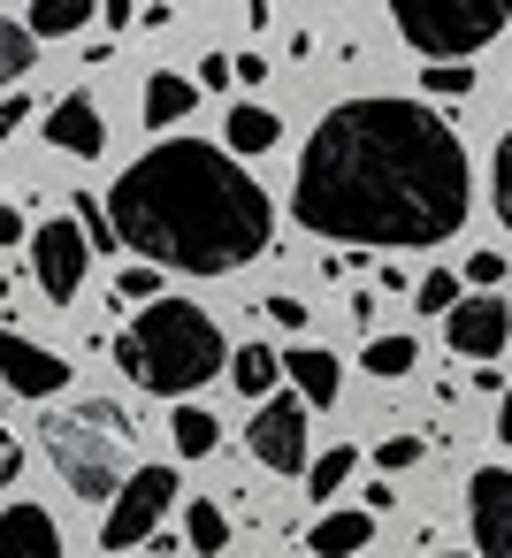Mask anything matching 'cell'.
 <instances>
[{
  "label": "cell",
  "mask_w": 512,
  "mask_h": 558,
  "mask_svg": "<svg viewBox=\"0 0 512 558\" xmlns=\"http://www.w3.org/2000/svg\"><path fill=\"white\" fill-rule=\"evenodd\" d=\"M352 466H359V451H352V444H329L321 459H306V489L321 497V512H329V497L352 482Z\"/></svg>",
  "instance_id": "cell-22"
},
{
  "label": "cell",
  "mask_w": 512,
  "mask_h": 558,
  "mask_svg": "<svg viewBox=\"0 0 512 558\" xmlns=\"http://www.w3.org/2000/svg\"><path fill=\"white\" fill-rule=\"evenodd\" d=\"M115 299H123V306H138V299H146V306H161V268L131 260V268L115 276Z\"/></svg>",
  "instance_id": "cell-29"
},
{
  "label": "cell",
  "mask_w": 512,
  "mask_h": 558,
  "mask_svg": "<svg viewBox=\"0 0 512 558\" xmlns=\"http://www.w3.org/2000/svg\"><path fill=\"white\" fill-rule=\"evenodd\" d=\"M260 314H268L276 329H306V299H298V291H268V299H260Z\"/></svg>",
  "instance_id": "cell-31"
},
{
  "label": "cell",
  "mask_w": 512,
  "mask_h": 558,
  "mask_svg": "<svg viewBox=\"0 0 512 558\" xmlns=\"http://www.w3.org/2000/svg\"><path fill=\"white\" fill-rule=\"evenodd\" d=\"M0 245H24V215L16 207H0Z\"/></svg>",
  "instance_id": "cell-38"
},
{
  "label": "cell",
  "mask_w": 512,
  "mask_h": 558,
  "mask_svg": "<svg viewBox=\"0 0 512 558\" xmlns=\"http://www.w3.org/2000/svg\"><path fill=\"white\" fill-rule=\"evenodd\" d=\"M24 123H32V93H9V100H0V146H9Z\"/></svg>",
  "instance_id": "cell-32"
},
{
  "label": "cell",
  "mask_w": 512,
  "mask_h": 558,
  "mask_svg": "<svg viewBox=\"0 0 512 558\" xmlns=\"http://www.w3.org/2000/svg\"><path fill=\"white\" fill-rule=\"evenodd\" d=\"M413 306H420V314H436V322H443V314H451V306H459V276H451V268H428V276H420V283H413Z\"/></svg>",
  "instance_id": "cell-26"
},
{
  "label": "cell",
  "mask_w": 512,
  "mask_h": 558,
  "mask_svg": "<svg viewBox=\"0 0 512 558\" xmlns=\"http://www.w3.org/2000/svg\"><path fill=\"white\" fill-rule=\"evenodd\" d=\"M85 268H93V245H85V230H77L70 215L32 230V276H39V291H47L54 306H70V299L85 291Z\"/></svg>",
  "instance_id": "cell-7"
},
{
  "label": "cell",
  "mask_w": 512,
  "mask_h": 558,
  "mask_svg": "<svg viewBox=\"0 0 512 558\" xmlns=\"http://www.w3.org/2000/svg\"><path fill=\"white\" fill-rule=\"evenodd\" d=\"M199 85H207V93H222V85H237V70H230V54H207V62H199Z\"/></svg>",
  "instance_id": "cell-35"
},
{
  "label": "cell",
  "mask_w": 512,
  "mask_h": 558,
  "mask_svg": "<svg viewBox=\"0 0 512 558\" xmlns=\"http://www.w3.org/2000/svg\"><path fill=\"white\" fill-rule=\"evenodd\" d=\"M0 558H62V527L47 505H0Z\"/></svg>",
  "instance_id": "cell-13"
},
{
  "label": "cell",
  "mask_w": 512,
  "mask_h": 558,
  "mask_svg": "<svg viewBox=\"0 0 512 558\" xmlns=\"http://www.w3.org/2000/svg\"><path fill=\"white\" fill-rule=\"evenodd\" d=\"M184 543H192V550H207V558H215V550H230V512H222L215 497H199V505L184 512Z\"/></svg>",
  "instance_id": "cell-24"
},
{
  "label": "cell",
  "mask_w": 512,
  "mask_h": 558,
  "mask_svg": "<svg viewBox=\"0 0 512 558\" xmlns=\"http://www.w3.org/2000/svg\"><path fill=\"white\" fill-rule=\"evenodd\" d=\"M32 62H39V39H32L16 16H0V100H9V93H24Z\"/></svg>",
  "instance_id": "cell-19"
},
{
  "label": "cell",
  "mask_w": 512,
  "mask_h": 558,
  "mask_svg": "<svg viewBox=\"0 0 512 558\" xmlns=\"http://www.w3.org/2000/svg\"><path fill=\"white\" fill-rule=\"evenodd\" d=\"M47 459L62 466V482L85 497V505H115L123 482L138 474V428H131V405L115 398H77V405H54L47 413Z\"/></svg>",
  "instance_id": "cell-4"
},
{
  "label": "cell",
  "mask_w": 512,
  "mask_h": 558,
  "mask_svg": "<svg viewBox=\"0 0 512 558\" xmlns=\"http://www.w3.org/2000/svg\"><path fill=\"white\" fill-rule=\"evenodd\" d=\"M466 527H474V558H512V466H474Z\"/></svg>",
  "instance_id": "cell-9"
},
{
  "label": "cell",
  "mask_w": 512,
  "mask_h": 558,
  "mask_svg": "<svg viewBox=\"0 0 512 558\" xmlns=\"http://www.w3.org/2000/svg\"><path fill=\"white\" fill-rule=\"evenodd\" d=\"M16 474H24V444H16L9 428H0V489H9Z\"/></svg>",
  "instance_id": "cell-34"
},
{
  "label": "cell",
  "mask_w": 512,
  "mask_h": 558,
  "mask_svg": "<svg viewBox=\"0 0 512 558\" xmlns=\"http://www.w3.org/2000/svg\"><path fill=\"white\" fill-rule=\"evenodd\" d=\"M245 451L268 466V474H306V405L291 390H276L253 421H245Z\"/></svg>",
  "instance_id": "cell-8"
},
{
  "label": "cell",
  "mask_w": 512,
  "mask_h": 558,
  "mask_svg": "<svg viewBox=\"0 0 512 558\" xmlns=\"http://www.w3.org/2000/svg\"><path fill=\"white\" fill-rule=\"evenodd\" d=\"M276 138H283V116L260 108V100H237L230 123H222V154H230V161H245V154H276Z\"/></svg>",
  "instance_id": "cell-15"
},
{
  "label": "cell",
  "mask_w": 512,
  "mask_h": 558,
  "mask_svg": "<svg viewBox=\"0 0 512 558\" xmlns=\"http://www.w3.org/2000/svg\"><path fill=\"white\" fill-rule=\"evenodd\" d=\"M230 383H237L253 405H268L276 383H283V352H268V344H237V352H230Z\"/></svg>",
  "instance_id": "cell-17"
},
{
  "label": "cell",
  "mask_w": 512,
  "mask_h": 558,
  "mask_svg": "<svg viewBox=\"0 0 512 558\" xmlns=\"http://www.w3.org/2000/svg\"><path fill=\"white\" fill-rule=\"evenodd\" d=\"M70 222L85 230V245H93V253H108V245H115V222H108V199H85V192H77V215H70Z\"/></svg>",
  "instance_id": "cell-28"
},
{
  "label": "cell",
  "mask_w": 512,
  "mask_h": 558,
  "mask_svg": "<svg viewBox=\"0 0 512 558\" xmlns=\"http://www.w3.org/2000/svg\"><path fill=\"white\" fill-rule=\"evenodd\" d=\"M47 146H54V154H77V161H100V154H108V116H100V100H93L85 85L47 108Z\"/></svg>",
  "instance_id": "cell-12"
},
{
  "label": "cell",
  "mask_w": 512,
  "mask_h": 558,
  "mask_svg": "<svg viewBox=\"0 0 512 558\" xmlns=\"http://www.w3.org/2000/svg\"><path fill=\"white\" fill-rule=\"evenodd\" d=\"M428 558H474V550H428Z\"/></svg>",
  "instance_id": "cell-40"
},
{
  "label": "cell",
  "mask_w": 512,
  "mask_h": 558,
  "mask_svg": "<svg viewBox=\"0 0 512 558\" xmlns=\"http://www.w3.org/2000/svg\"><path fill=\"white\" fill-rule=\"evenodd\" d=\"M497 436L512 444V383H504V398H497Z\"/></svg>",
  "instance_id": "cell-39"
},
{
  "label": "cell",
  "mask_w": 512,
  "mask_h": 558,
  "mask_svg": "<svg viewBox=\"0 0 512 558\" xmlns=\"http://www.w3.org/2000/svg\"><path fill=\"white\" fill-rule=\"evenodd\" d=\"M169 436H176V459H207V451L222 444V421H215L207 405H176V413H169Z\"/></svg>",
  "instance_id": "cell-21"
},
{
  "label": "cell",
  "mask_w": 512,
  "mask_h": 558,
  "mask_svg": "<svg viewBox=\"0 0 512 558\" xmlns=\"http://www.w3.org/2000/svg\"><path fill=\"white\" fill-rule=\"evenodd\" d=\"M0 390L9 398H62L70 390V360L16 337V329H0Z\"/></svg>",
  "instance_id": "cell-10"
},
{
  "label": "cell",
  "mask_w": 512,
  "mask_h": 558,
  "mask_svg": "<svg viewBox=\"0 0 512 558\" xmlns=\"http://www.w3.org/2000/svg\"><path fill=\"white\" fill-rule=\"evenodd\" d=\"M504 337H512V306H504L497 291H474V299H459V306L443 314V344L466 352V360H497Z\"/></svg>",
  "instance_id": "cell-11"
},
{
  "label": "cell",
  "mask_w": 512,
  "mask_h": 558,
  "mask_svg": "<svg viewBox=\"0 0 512 558\" xmlns=\"http://www.w3.org/2000/svg\"><path fill=\"white\" fill-rule=\"evenodd\" d=\"M489 207H497V222L512 230V131H504L497 154H489Z\"/></svg>",
  "instance_id": "cell-27"
},
{
  "label": "cell",
  "mask_w": 512,
  "mask_h": 558,
  "mask_svg": "<svg viewBox=\"0 0 512 558\" xmlns=\"http://www.w3.org/2000/svg\"><path fill=\"white\" fill-rule=\"evenodd\" d=\"M413 360H420V344H413V337L398 329V337H367V360H359V367H367L375 383H398V375H405Z\"/></svg>",
  "instance_id": "cell-23"
},
{
  "label": "cell",
  "mask_w": 512,
  "mask_h": 558,
  "mask_svg": "<svg viewBox=\"0 0 512 558\" xmlns=\"http://www.w3.org/2000/svg\"><path fill=\"white\" fill-rule=\"evenodd\" d=\"M115 367L146 390V398H176L192 405V390H207L215 375H230V337L215 329L207 306L192 299H161V306H138L123 329H115Z\"/></svg>",
  "instance_id": "cell-3"
},
{
  "label": "cell",
  "mask_w": 512,
  "mask_h": 558,
  "mask_svg": "<svg viewBox=\"0 0 512 558\" xmlns=\"http://www.w3.org/2000/svg\"><path fill=\"white\" fill-rule=\"evenodd\" d=\"M100 16V0H32L24 9V32L32 39H70V32H85Z\"/></svg>",
  "instance_id": "cell-18"
},
{
  "label": "cell",
  "mask_w": 512,
  "mask_h": 558,
  "mask_svg": "<svg viewBox=\"0 0 512 558\" xmlns=\"http://www.w3.org/2000/svg\"><path fill=\"white\" fill-rule=\"evenodd\" d=\"M367 535H375V512H321L314 527H306V550L314 558H352V550H367Z\"/></svg>",
  "instance_id": "cell-16"
},
{
  "label": "cell",
  "mask_w": 512,
  "mask_h": 558,
  "mask_svg": "<svg viewBox=\"0 0 512 558\" xmlns=\"http://www.w3.org/2000/svg\"><path fill=\"white\" fill-rule=\"evenodd\" d=\"M466 283L497 291V283H504V253H474V260H466Z\"/></svg>",
  "instance_id": "cell-33"
},
{
  "label": "cell",
  "mask_w": 512,
  "mask_h": 558,
  "mask_svg": "<svg viewBox=\"0 0 512 558\" xmlns=\"http://www.w3.org/2000/svg\"><path fill=\"white\" fill-rule=\"evenodd\" d=\"M420 93H428V100H466V93H474V70H466V62H428V70H420Z\"/></svg>",
  "instance_id": "cell-25"
},
{
  "label": "cell",
  "mask_w": 512,
  "mask_h": 558,
  "mask_svg": "<svg viewBox=\"0 0 512 558\" xmlns=\"http://www.w3.org/2000/svg\"><path fill=\"white\" fill-rule=\"evenodd\" d=\"M413 459H420V436H382V444H375V466H382V482H390V474H405Z\"/></svg>",
  "instance_id": "cell-30"
},
{
  "label": "cell",
  "mask_w": 512,
  "mask_h": 558,
  "mask_svg": "<svg viewBox=\"0 0 512 558\" xmlns=\"http://www.w3.org/2000/svg\"><path fill=\"white\" fill-rule=\"evenodd\" d=\"M283 375H291V398H298L306 413L337 405V390H344V367H337V352H321V344H291V352H283Z\"/></svg>",
  "instance_id": "cell-14"
},
{
  "label": "cell",
  "mask_w": 512,
  "mask_h": 558,
  "mask_svg": "<svg viewBox=\"0 0 512 558\" xmlns=\"http://www.w3.org/2000/svg\"><path fill=\"white\" fill-rule=\"evenodd\" d=\"M466 207V146L428 100H337L298 146L291 215L329 245H443Z\"/></svg>",
  "instance_id": "cell-1"
},
{
  "label": "cell",
  "mask_w": 512,
  "mask_h": 558,
  "mask_svg": "<svg viewBox=\"0 0 512 558\" xmlns=\"http://www.w3.org/2000/svg\"><path fill=\"white\" fill-rule=\"evenodd\" d=\"M115 245H131L146 268L176 276H237L245 260L276 253V207L207 138H161L108 184Z\"/></svg>",
  "instance_id": "cell-2"
},
{
  "label": "cell",
  "mask_w": 512,
  "mask_h": 558,
  "mask_svg": "<svg viewBox=\"0 0 512 558\" xmlns=\"http://www.w3.org/2000/svg\"><path fill=\"white\" fill-rule=\"evenodd\" d=\"M100 24H108V32H131L138 9H131V0H100Z\"/></svg>",
  "instance_id": "cell-37"
},
{
  "label": "cell",
  "mask_w": 512,
  "mask_h": 558,
  "mask_svg": "<svg viewBox=\"0 0 512 558\" xmlns=\"http://www.w3.org/2000/svg\"><path fill=\"white\" fill-rule=\"evenodd\" d=\"M169 505H176V466H138V474L123 482V497L108 505V520H100V550H138V543H154V527L169 520Z\"/></svg>",
  "instance_id": "cell-6"
},
{
  "label": "cell",
  "mask_w": 512,
  "mask_h": 558,
  "mask_svg": "<svg viewBox=\"0 0 512 558\" xmlns=\"http://www.w3.org/2000/svg\"><path fill=\"white\" fill-rule=\"evenodd\" d=\"M230 70H237V85H268V54H230Z\"/></svg>",
  "instance_id": "cell-36"
},
{
  "label": "cell",
  "mask_w": 512,
  "mask_h": 558,
  "mask_svg": "<svg viewBox=\"0 0 512 558\" xmlns=\"http://www.w3.org/2000/svg\"><path fill=\"white\" fill-rule=\"evenodd\" d=\"M138 108H146V123H184V116L199 108V85L161 70V77H146V100H138Z\"/></svg>",
  "instance_id": "cell-20"
},
{
  "label": "cell",
  "mask_w": 512,
  "mask_h": 558,
  "mask_svg": "<svg viewBox=\"0 0 512 558\" xmlns=\"http://www.w3.org/2000/svg\"><path fill=\"white\" fill-rule=\"evenodd\" d=\"M398 39L413 47V54H428V62H466V54H481L489 39H504V24H512V9L504 0H398Z\"/></svg>",
  "instance_id": "cell-5"
}]
</instances>
